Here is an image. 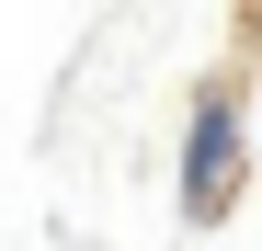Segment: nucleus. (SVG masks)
<instances>
[{
	"label": "nucleus",
	"instance_id": "f257e3e1",
	"mask_svg": "<svg viewBox=\"0 0 262 251\" xmlns=\"http://www.w3.org/2000/svg\"><path fill=\"white\" fill-rule=\"evenodd\" d=\"M239 183H251V114H239V80H205V92L183 103V160H171L183 228L239 217Z\"/></svg>",
	"mask_w": 262,
	"mask_h": 251
}]
</instances>
